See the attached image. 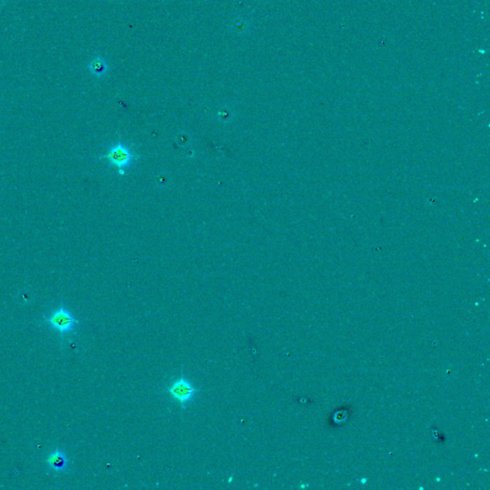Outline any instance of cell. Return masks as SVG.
Masks as SVG:
<instances>
[{"label": "cell", "mask_w": 490, "mask_h": 490, "mask_svg": "<svg viewBox=\"0 0 490 490\" xmlns=\"http://www.w3.org/2000/svg\"><path fill=\"white\" fill-rule=\"evenodd\" d=\"M46 324L58 331L60 335H67L75 331L79 321L70 310L64 307H60L46 318Z\"/></svg>", "instance_id": "cell-1"}, {"label": "cell", "mask_w": 490, "mask_h": 490, "mask_svg": "<svg viewBox=\"0 0 490 490\" xmlns=\"http://www.w3.org/2000/svg\"><path fill=\"white\" fill-rule=\"evenodd\" d=\"M109 163L118 169L120 174H125L126 169L134 161V155L130 152L129 147L122 143H118L112 146L108 153L104 156Z\"/></svg>", "instance_id": "cell-3"}, {"label": "cell", "mask_w": 490, "mask_h": 490, "mask_svg": "<svg viewBox=\"0 0 490 490\" xmlns=\"http://www.w3.org/2000/svg\"><path fill=\"white\" fill-rule=\"evenodd\" d=\"M167 393L180 406L186 407L195 401L198 390L189 379L181 376L172 382L167 389Z\"/></svg>", "instance_id": "cell-2"}, {"label": "cell", "mask_w": 490, "mask_h": 490, "mask_svg": "<svg viewBox=\"0 0 490 490\" xmlns=\"http://www.w3.org/2000/svg\"><path fill=\"white\" fill-rule=\"evenodd\" d=\"M46 463L54 472L62 473L67 468L68 460L63 451L57 449L49 454V456L46 460Z\"/></svg>", "instance_id": "cell-4"}, {"label": "cell", "mask_w": 490, "mask_h": 490, "mask_svg": "<svg viewBox=\"0 0 490 490\" xmlns=\"http://www.w3.org/2000/svg\"><path fill=\"white\" fill-rule=\"evenodd\" d=\"M176 142L182 147H186V146H189V134L187 132H180V133H178L177 136H176Z\"/></svg>", "instance_id": "cell-7"}, {"label": "cell", "mask_w": 490, "mask_h": 490, "mask_svg": "<svg viewBox=\"0 0 490 490\" xmlns=\"http://www.w3.org/2000/svg\"><path fill=\"white\" fill-rule=\"evenodd\" d=\"M169 180H167V176L166 174H162V175H159V177L157 178V184L158 186L160 187H165L167 185V182Z\"/></svg>", "instance_id": "cell-8"}, {"label": "cell", "mask_w": 490, "mask_h": 490, "mask_svg": "<svg viewBox=\"0 0 490 490\" xmlns=\"http://www.w3.org/2000/svg\"><path fill=\"white\" fill-rule=\"evenodd\" d=\"M233 117H234V115H233L232 110L227 108V107H224L222 109H220L217 113L218 120L223 124H229L233 120Z\"/></svg>", "instance_id": "cell-6"}, {"label": "cell", "mask_w": 490, "mask_h": 490, "mask_svg": "<svg viewBox=\"0 0 490 490\" xmlns=\"http://www.w3.org/2000/svg\"><path fill=\"white\" fill-rule=\"evenodd\" d=\"M90 72L96 77H102L107 72V64L102 58H96L89 64Z\"/></svg>", "instance_id": "cell-5"}]
</instances>
